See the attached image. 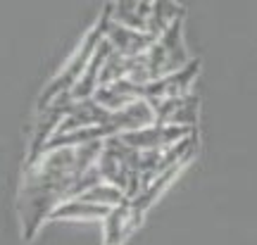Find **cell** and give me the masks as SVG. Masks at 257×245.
<instances>
[{
    "mask_svg": "<svg viewBox=\"0 0 257 245\" xmlns=\"http://www.w3.org/2000/svg\"><path fill=\"white\" fill-rule=\"evenodd\" d=\"M110 19H112V3H107V5L102 8V12L98 15L95 24L83 34V38L79 41V46L74 48L72 57L62 64V69L53 76V81L46 86V91L41 93V98H38V109H43L46 105H50L53 100L60 98L62 93H67L74 83L81 79V74L86 72V67L91 64L95 50H98L100 43L105 41V31H107Z\"/></svg>",
    "mask_w": 257,
    "mask_h": 245,
    "instance_id": "1",
    "label": "cell"
},
{
    "mask_svg": "<svg viewBox=\"0 0 257 245\" xmlns=\"http://www.w3.org/2000/svg\"><path fill=\"white\" fill-rule=\"evenodd\" d=\"M146 62L148 72H150V81L160 79V76H167L172 72H179L186 64L193 62L184 43V19L176 22L174 27L165 31L162 36L155 38V43L146 50Z\"/></svg>",
    "mask_w": 257,
    "mask_h": 245,
    "instance_id": "2",
    "label": "cell"
},
{
    "mask_svg": "<svg viewBox=\"0 0 257 245\" xmlns=\"http://www.w3.org/2000/svg\"><path fill=\"white\" fill-rule=\"evenodd\" d=\"M195 129H186V127H174V124H165V121H155L146 129H138V131H128L121 134V141L126 146L143 150V153H153V150H169L176 143H181L184 138H188Z\"/></svg>",
    "mask_w": 257,
    "mask_h": 245,
    "instance_id": "3",
    "label": "cell"
},
{
    "mask_svg": "<svg viewBox=\"0 0 257 245\" xmlns=\"http://www.w3.org/2000/svg\"><path fill=\"white\" fill-rule=\"evenodd\" d=\"M198 72H200L198 69V60H193L191 64H186L184 69H179V72L153 79V81H148L143 86V98H148L150 102H157V100L188 95V93H193V83L198 79Z\"/></svg>",
    "mask_w": 257,
    "mask_h": 245,
    "instance_id": "4",
    "label": "cell"
},
{
    "mask_svg": "<svg viewBox=\"0 0 257 245\" xmlns=\"http://www.w3.org/2000/svg\"><path fill=\"white\" fill-rule=\"evenodd\" d=\"M157 121V112L155 105L148 98H138L136 102H131L128 107L119 109V112H112L110 119H107V131L112 136H121V134H128V131H138V129H146L150 124Z\"/></svg>",
    "mask_w": 257,
    "mask_h": 245,
    "instance_id": "5",
    "label": "cell"
},
{
    "mask_svg": "<svg viewBox=\"0 0 257 245\" xmlns=\"http://www.w3.org/2000/svg\"><path fill=\"white\" fill-rule=\"evenodd\" d=\"M105 38H107V43L114 48V53L124 55V57L143 55L148 48L155 43V36H153L150 31L126 27V24H119V22H114V19H110L107 31H105Z\"/></svg>",
    "mask_w": 257,
    "mask_h": 245,
    "instance_id": "6",
    "label": "cell"
},
{
    "mask_svg": "<svg viewBox=\"0 0 257 245\" xmlns=\"http://www.w3.org/2000/svg\"><path fill=\"white\" fill-rule=\"evenodd\" d=\"M153 105H155L157 112V121L195 129V121H198V95L195 93H188V95H181V98L157 100Z\"/></svg>",
    "mask_w": 257,
    "mask_h": 245,
    "instance_id": "7",
    "label": "cell"
},
{
    "mask_svg": "<svg viewBox=\"0 0 257 245\" xmlns=\"http://www.w3.org/2000/svg\"><path fill=\"white\" fill-rule=\"evenodd\" d=\"M141 214L134 212L131 200H126L124 205L110 209V214L102 219V231H105V243L102 245H124L134 231L141 226Z\"/></svg>",
    "mask_w": 257,
    "mask_h": 245,
    "instance_id": "8",
    "label": "cell"
},
{
    "mask_svg": "<svg viewBox=\"0 0 257 245\" xmlns=\"http://www.w3.org/2000/svg\"><path fill=\"white\" fill-rule=\"evenodd\" d=\"M93 98L100 102L105 109L110 112H119V109L128 107L131 102H136L138 98H143V86L131 79H119L112 83H100V88L95 91Z\"/></svg>",
    "mask_w": 257,
    "mask_h": 245,
    "instance_id": "9",
    "label": "cell"
},
{
    "mask_svg": "<svg viewBox=\"0 0 257 245\" xmlns=\"http://www.w3.org/2000/svg\"><path fill=\"white\" fill-rule=\"evenodd\" d=\"M107 214H110V207L88 202L76 195V198H67L57 202L48 219L50 221H102Z\"/></svg>",
    "mask_w": 257,
    "mask_h": 245,
    "instance_id": "10",
    "label": "cell"
},
{
    "mask_svg": "<svg viewBox=\"0 0 257 245\" xmlns=\"http://www.w3.org/2000/svg\"><path fill=\"white\" fill-rule=\"evenodd\" d=\"M155 0H112V19L134 29H148L150 10Z\"/></svg>",
    "mask_w": 257,
    "mask_h": 245,
    "instance_id": "11",
    "label": "cell"
},
{
    "mask_svg": "<svg viewBox=\"0 0 257 245\" xmlns=\"http://www.w3.org/2000/svg\"><path fill=\"white\" fill-rule=\"evenodd\" d=\"M184 19V8L176 0H155L153 10H150V19H148V29L153 36H162L165 31L174 27L176 22Z\"/></svg>",
    "mask_w": 257,
    "mask_h": 245,
    "instance_id": "12",
    "label": "cell"
},
{
    "mask_svg": "<svg viewBox=\"0 0 257 245\" xmlns=\"http://www.w3.org/2000/svg\"><path fill=\"white\" fill-rule=\"evenodd\" d=\"M79 198L112 209V207H117V205H124L128 200V195L121 191L119 186H114V183H110V181H100L98 186H93V188H88L86 193H81Z\"/></svg>",
    "mask_w": 257,
    "mask_h": 245,
    "instance_id": "13",
    "label": "cell"
}]
</instances>
